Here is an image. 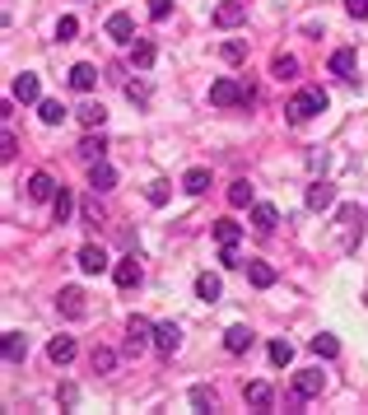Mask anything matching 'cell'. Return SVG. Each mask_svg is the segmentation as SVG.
<instances>
[{
  "label": "cell",
  "instance_id": "obj_1",
  "mask_svg": "<svg viewBox=\"0 0 368 415\" xmlns=\"http://www.w3.org/2000/svg\"><path fill=\"white\" fill-rule=\"evenodd\" d=\"M289 122H307V117H317V112H326V93L322 89H303L289 98Z\"/></svg>",
  "mask_w": 368,
  "mask_h": 415
},
{
  "label": "cell",
  "instance_id": "obj_2",
  "mask_svg": "<svg viewBox=\"0 0 368 415\" xmlns=\"http://www.w3.org/2000/svg\"><path fill=\"white\" fill-rule=\"evenodd\" d=\"M210 103H215V108H233V103H252V89H243L238 79H215V84H210Z\"/></svg>",
  "mask_w": 368,
  "mask_h": 415
},
{
  "label": "cell",
  "instance_id": "obj_3",
  "mask_svg": "<svg viewBox=\"0 0 368 415\" xmlns=\"http://www.w3.org/2000/svg\"><path fill=\"white\" fill-rule=\"evenodd\" d=\"M140 276H145V271H140V257H136V252H131V257H122V262L112 266V280H117L122 290H136Z\"/></svg>",
  "mask_w": 368,
  "mask_h": 415
},
{
  "label": "cell",
  "instance_id": "obj_4",
  "mask_svg": "<svg viewBox=\"0 0 368 415\" xmlns=\"http://www.w3.org/2000/svg\"><path fill=\"white\" fill-rule=\"evenodd\" d=\"M108 252H103V247L98 243H89V247H79V271H84V276H103V271H108Z\"/></svg>",
  "mask_w": 368,
  "mask_h": 415
},
{
  "label": "cell",
  "instance_id": "obj_5",
  "mask_svg": "<svg viewBox=\"0 0 368 415\" xmlns=\"http://www.w3.org/2000/svg\"><path fill=\"white\" fill-rule=\"evenodd\" d=\"M150 336H154V327L145 322V318H131V322H126V350H131V354L145 350V345H150Z\"/></svg>",
  "mask_w": 368,
  "mask_h": 415
},
{
  "label": "cell",
  "instance_id": "obj_6",
  "mask_svg": "<svg viewBox=\"0 0 368 415\" xmlns=\"http://www.w3.org/2000/svg\"><path fill=\"white\" fill-rule=\"evenodd\" d=\"M108 38L112 42H136V24H131V15H108Z\"/></svg>",
  "mask_w": 368,
  "mask_h": 415
},
{
  "label": "cell",
  "instance_id": "obj_7",
  "mask_svg": "<svg viewBox=\"0 0 368 415\" xmlns=\"http://www.w3.org/2000/svg\"><path fill=\"white\" fill-rule=\"evenodd\" d=\"M89 187H93V191H112V187H117V169H112V164H103V159H98V164H89Z\"/></svg>",
  "mask_w": 368,
  "mask_h": 415
},
{
  "label": "cell",
  "instance_id": "obj_8",
  "mask_svg": "<svg viewBox=\"0 0 368 415\" xmlns=\"http://www.w3.org/2000/svg\"><path fill=\"white\" fill-rule=\"evenodd\" d=\"M336 205V187L331 182H312L307 187V210H331Z\"/></svg>",
  "mask_w": 368,
  "mask_h": 415
},
{
  "label": "cell",
  "instance_id": "obj_9",
  "mask_svg": "<svg viewBox=\"0 0 368 415\" xmlns=\"http://www.w3.org/2000/svg\"><path fill=\"white\" fill-rule=\"evenodd\" d=\"M243 19H247V5H243V0H224V5L215 10V24H219V29H233V24H243Z\"/></svg>",
  "mask_w": 368,
  "mask_h": 415
},
{
  "label": "cell",
  "instance_id": "obj_10",
  "mask_svg": "<svg viewBox=\"0 0 368 415\" xmlns=\"http://www.w3.org/2000/svg\"><path fill=\"white\" fill-rule=\"evenodd\" d=\"M154 345H159V354H173L177 345H182V331H177L173 322H159L154 327Z\"/></svg>",
  "mask_w": 368,
  "mask_h": 415
},
{
  "label": "cell",
  "instance_id": "obj_11",
  "mask_svg": "<svg viewBox=\"0 0 368 415\" xmlns=\"http://www.w3.org/2000/svg\"><path fill=\"white\" fill-rule=\"evenodd\" d=\"M322 387H326L322 369H303V373H298V378H294V392H298V397H317Z\"/></svg>",
  "mask_w": 368,
  "mask_h": 415
},
{
  "label": "cell",
  "instance_id": "obj_12",
  "mask_svg": "<svg viewBox=\"0 0 368 415\" xmlns=\"http://www.w3.org/2000/svg\"><path fill=\"white\" fill-rule=\"evenodd\" d=\"M93 84H98V70H93L89 61H79V65H70V89L75 93H89Z\"/></svg>",
  "mask_w": 368,
  "mask_h": 415
},
{
  "label": "cell",
  "instance_id": "obj_13",
  "mask_svg": "<svg viewBox=\"0 0 368 415\" xmlns=\"http://www.w3.org/2000/svg\"><path fill=\"white\" fill-rule=\"evenodd\" d=\"M224 350H229V354H247V350H252V331H247L243 322L229 327V331H224Z\"/></svg>",
  "mask_w": 368,
  "mask_h": 415
},
{
  "label": "cell",
  "instance_id": "obj_14",
  "mask_svg": "<svg viewBox=\"0 0 368 415\" xmlns=\"http://www.w3.org/2000/svg\"><path fill=\"white\" fill-rule=\"evenodd\" d=\"M0 350H5V359H10V364H24V359H29V340L19 336V331H5Z\"/></svg>",
  "mask_w": 368,
  "mask_h": 415
},
{
  "label": "cell",
  "instance_id": "obj_15",
  "mask_svg": "<svg viewBox=\"0 0 368 415\" xmlns=\"http://www.w3.org/2000/svg\"><path fill=\"white\" fill-rule=\"evenodd\" d=\"M56 304H61V313H65V318H84V290H75V285H65Z\"/></svg>",
  "mask_w": 368,
  "mask_h": 415
},
{
  "label": "cell",
  "instance_id": "obj_16",
  "mask_svg": "<svg viewBox=\"0 0 368 415\" xmlns=\"http://www.w3.org/2000/svg\"><path fill=\"white\" fill-rule=\"evenodd\" d=\"M51 196H56L51 173H33V178H29V201H51Z\"/></svg>",
  "mask_w": 368,
  "mask_h": 415
},
{
  "label": "cell",
  "instance_id": "obj_17",
  "mask_svg": "<svg viewBox=\"0 0 368 415\" xmlns=\"http://www.w3.org/2000/svg\"><path fill=\"white\" fill-rule=\"evenodd\" d=\"M47 359H51V364H70V359H75V340H70V336H51Z\"/></svg>",
  "mask_w": 368,
  "mask_h": 415
},
{
  "label": "cell",
  "instance_id": "obj_18",
  "mask_svg": "<svg viewBox=\"0 0 368 415\" xmlns=\"http://www.w3.org/2000/svg\"><path fill=\"white\" fill-rule=\"evenodd\" d=\"M331 75H340V79H350L354 75V47H340V52H331Z\"/></svg>",
  "mask_w": 368,
  "mask_h": 415
},
{
  "label": "cell",
  "instance_id": "obj_19",
  "mask_svg": "<svg viewBox=\"0 0 368 415\" xmlns=\"http://www.w3.org/2000/svg\"><path fill=\"white\" fill-rule=\"evenodd\" d=\"M247 280H252L257 290H271V285H275V266H266V262H247Z\"/></svg>",
  "mask_w": 368,
  "mask_h": 415
},
{
  "label": "cell",
  "instance_id": "obj_20",
  "mask_svg": "<svg viewBox=\"0 0 368 415\" xmlns=\"http://www.w3.org/2000/svg\"><path fill=\"white\" fill-rule=\"evenodd\" d=\"M196 294L205 299V304H215L219 294H224V285H219V276H210V271H200V276H196Z\"/></svg>",
  "mask_w": 368,
  "mask_h": 415
},
{
  "label": "cell",
  "instance_id": "obj_21",
  "mask_svg": "<svg viewBox=\"0 0 368 415\" xmlns=\"http://www.w3.org/2000/svg\"><path fill=\"white\" fill-rule=\"evenodd\" d=\"M238 238H243V224H233V219H219L215 224V243L219 247H238Z\"/></svg>",
  "mask_w": 368,
  "mask_h": 415
},
{
  "label": "cell",
  "instance_id": "obj_22",
  "mask_svg": "<svg viewBox=\"0 0 368 415\" xmlns=\"http://www.w3.org/2000/svg\"><path fill=\"white\" fill-rule=\"evenodd\" d=\"M38 75H19L15 79V103H38Z\"/></svg>",
  "mask_w": 368,
  "mask_h": 415
},
{
  "label": "cell",
  "instance_id": "obj_23",
  "mask_svg": "<svg viewBox=\"0 0 368 415\" xmlns=\"http://www.w3.org/2000/svg\"><path fill=\"white\" fill-rule=\"evenodd\" d=\"M103 150H108V140H103V136H84V140H79V159H84V164H98Z\"/></svg>",
  "mask_w": 368,
  "mask_h": 415
},
{
  "label": "cell",
  "instance_id": "obj_24",
  "mask_svg": "<svg viewBox=\"0 0 368 415\" xmlns=\"http://www.w3.org/2000/svg\"><path fill=\"white\" fill-rule=\"evenodd\" d=\"M307 345H312V354H317V359H336V354H340V340L326 336V331H322V336H312Z\"/></svg>",
  "mask_w": 368,
  "mask_h": 415
},
{
  "label": "cell",
  "instance_id": "obj_25",
  "mask_svg": "<svg viewBox=\"0 0 368 415\" xmlns=\"http://www.w3.org/2000/svg\"><path fill=\"white\" fill-rule=\"evenodd\" d=\"M252 224H257L261 233H271L280 224V215H275V205H252Z\"/></svg>",
  "mask_w": 368,
  "mask_h": 415
},
{
  "label": "cell",
  "instance_id": "obj_26",
  "mask_svg": "<svg viewBox=\"0 0 368 415\" xmlns=\"http://www.w3.org/2000/svg\"><path fill=\"white\" fill-rule=\"evenodd\" d=\"M131 65H140V70H145V65H154V42H150V38L131 42Z\"/></svg>",
  "mask_w": 368,
  "mask_h": 415
},
{
  "label": "cell",
  "instance_id": "obj_27",
  "mask_svg": "<svg viewBox=\"0 0 368 415\" xmlns=\"http://www.w3.org/2000/svg\"><path fill=\"white\" fill-rule=\"evenodd\" d=\"M70 210H75V201H70V191H56V196H51V215H56V224H65V219H70Z\"/></svg>",
  "mask_w": 368,
  "mask_h": 415
},
{
  "label": "cell",
  "instance_id": "obj_28",
  "mask_svg": "<svg viewBox=\"0 0 368 415\" xmlns=\"http://www.w3.org/2000/svg\"><path fill=\"white\" fill-rule=\"evenodd\" d=\"M205 187H210V173H205V169H191V173L182 178V191H191V196H200Z\"/></svg>",
  "mask_w": 368,
  "mask_h": 415
},
{
  "label": "cell",
  "instance_id": "obj_29",
  "mask_svg": "<svg viewBox=\"0 0 368 415\" xmlns=\"http://www.w3.org/2000/svg\"><path fill=\"white\" fill-rule=\"evenodd\" d=\"M271 75H275V79H294V75H298V61H294V56H285V52H280L275 61H271Z\"/></svg>",
  "mask_w": 368,
  "mask_h": 415
},
{
  "label": "cell",
  "instance_id": "obj_30",
  "mask_svg": "<svg viewBox=\"0 0 368 415\" xmlns=\"http://www.w3.org/2000/svg\"><path fill=\"white\" fill-rule=\"evenodd\" d=\"M38 117H42L47 126H56V122H61V117H65V108H61V103H56V98H42V103H38Z\"/></svg>",
  "mask_w": 368,
  "mask_h": 415
},
{
  "label": "cell",
  "instance_id": "obj_31",
  "mask_svg": "<svg viewBox=\"0 0 368 415\" xmlns=\"http://www.w3.org/2000/svg\"><path fill=\"white\" fill-rule=\"evenodd\" d=\"M89 364H93V373H112V369H117V354H112V350H103V345H98V350L89 354Z\"/></svg>",
  "mask_w": 368,
  "mask_h": 415
},
{
  "label": "cell",
  "instance_id": "obj_32",
  "mask_svg": "<svg viewBox=\"0 0 368 415\" xmlns=\"http://www.w3.org/2000/svg\"><path fill=\"white\" fill-rule=\"evenodd\" d=\"M103 117H108V112H103V103H84V108H79V122L89 126V131H93V126H103Z\"/></svg>",
  "mask_w": 368,
  "mask_h": 415
},
{
  "label": "cell",
  "instance_id": "obj_33",
  "mask_svg": "<svg viewBox=\"0 0 368 415\" xmlns=\"http://www.w3.org/2000/svg\"><path fill=\"white\" fill-rule=\"evenodd\" d=\"M229 205H233V210L252 205V187H247V182H233V187H229Z\"/></svg>",
  "mask_w": 368,
  "mask_h": 415
},
{
  "label": "cell",
  "instance_id": "obj_34",
  "mask_svg": "<svg viewBox=\"0 0 368 415\" xmlns=\"http://www.w3.org/2000/svg\"><path fill=\"white\" fill-rule=\"evenodd\" d=\"M289 359H294V345H289V340H271V364H280V369H285Z\"/></svg>",
  "mask_w": 368,
  "mask_h": 415
},
{
  "label": "cell",
  "instance_id": "obj_35",
  "mask_svg": "<svg viewBox=\"0 0 368 415\" xmlns=\"http://www.w3.org/2000/svg\"><path fill=\"white\" fill-rule=\"evenodd\" d=\"M247 401H252V406H271V387L266 383H247Z\"/></svg>",
  "mask_w": 368,
  "mask_h": 415
},
{
  "label": "cell",
  "instance_id": "obj_36",
  "mask_svg": "<svg viewBox=\"0 0 368 415\" xmlns=\"http://www.w3.org/2000/svg\"><path fill=\"white\" fill-rule=\"evenodd\" d=\"M191 406H196V411H210V406H215V392H210V387H191Z\"/></svg>",
  "mask_w": 368,
  "mask_h": 415
},
{
  "label": "cell",
  "instance_id": "obj_37",
  "mask_svg": "<svg viewBox=\"0 0 368 415\" xmlns=\"http://www.w3.org/2000/svg\"><path fill=\"white\" fill-rule=\"evenodd\" d=\"M224 61H247V42H238V38H233V42H224Z\"/></svg>",
  "mask_w": 368,
  "mask_h": 415
},
{
  "label": "cell",
  "instance_id": "obj_38",
  "mask_svg": "<svg viewBox=\"0 0 368 415\" xmlns=\"http://www.w3.org/2000/svg\"><path fill=\"white\" fill-rule=\"evenodd\" d=\"M145 196H150V205H168V182H150Z\"/></svg>",
  "mask_w": 368,
  "mask_h": 415
},
{
  "label": "cell",
  "instance_id": "obj_39",
  "mask_svg": "<svg viewBox=\"0 0 368 415\" xmlns=\"http://www.w3.org/2000/svg\"><path fill=\"white\" fill-rule=\"evenodd\" d=\"M75 33H79V19H70V15H65L61 24H56V38H61V42H70Z\"/></svg>",
  "mask_w": 368,
  "mask_h": 415
},
{
  "label": "cell",
  "instance_id": "obj_40",
  "mask_svg": "<svg viewBox=\"0 0 368 415\" xmlns=\"http://www.w3.org/2000/svg\"><path fill=\"white\" fill-rule=\"evenodd\" d=\"M173 0H150V19H168Z\"/></svg>",
  "mask_w": 368,
  "mask_h": 415
},
{
  "label": "cell",
  "instance_id": "obj_41",
  "mask_svg": "<svg viewBox=\"0 0 368 415\" xmlns=\"http://www.w3.org/2000/svg\"><path fill=\"white\" fill-rule=\"evenodd\" d=\"M345 10H350L354 19H368V0H345Z\"/></svg>",
  "mask_w": 368,
  "mask_h": 415
},
{
  "label": "cell",
  "instance_id": "obj_42",
  "mask_svg": "<svg viewBox=\"0 0 368 415\" xmlns=\"http://www.w3.org/2000/svg\"><path fill=\"white\" fill-rule=\"evenodd\" d=\"M219 262L229 266V271H233V266H243V262H238V252H233V247H219Z\"/></svg>",
  "mask_w": 368,
  "mask_h": 415
},
{
  "label": "cell",
  "instance_id": "obj_43",
  "mask_svg": "<svg viewBox=\"0 0 368 415\" xmlns=\"http://www.w3.org/2000/svg\"><path fill=\"white\" fill-rule=\"evenodd\" d=\"M61 401H65V406H75V401H79V387L65 383V387H61Z\"/></svg>",
  "mask_w": 368,
  "mask_h": 415
}]
</instances>
